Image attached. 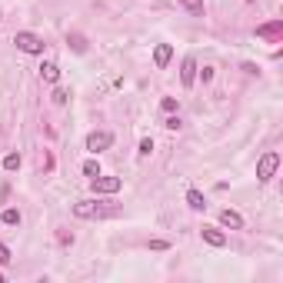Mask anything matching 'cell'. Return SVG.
<instances>
[{"instance_id": "6da1fadb", "label": "cell", "mask_w": 283, "mask_h": 283, "mask_svg": "<svg viewBox=\"0 0 283 283\" xmlns=\"http://www.w3.org/2000/svg\"><path fill=\"white\" fill-rule=\"evenodd\" d=\"M107 213H110V207H104L97 200H77L73 203V217H80V220H97V217H107Z\"/></svg>"}, {"instance_id": "7a4b0ae2", "label": "cell", "mask_w": 283, "mask_h": 283, "mask_svg": "<svg viewBox=\"0 0 283 283\" xmlns=\"http://www.w3.org/2000/svg\"><path fill=\"white\" fill-rule=\"evenodd\" d=\"M276 167H280V154L276 150H267V154L257 160V180H273V173H276Z\"/></svg>"}, {"instance_id": "3957f363", "label": "cell", "mask_w": 283, "mask_h": 283, "mask_svg": "<svg viewBox=\"0 0 283 283\" xmlns=\"http://www.w3.org/2000/svg\"><path fill=\"white\" fill-rule=\"evenodd\" d=\"M14 43H17V50H24V54H43V40L30 30H20L14 37Z\"/></svg>"}, {"instance_id": "277c9868", "label": "cell", "mask_w": 283, "mask_h": 283, "mask_svg": "<svg viewBox=\"0 0 283 283\" xmlns=\"http://www.w3.org/2000/svg\"><path fill=\"white\" fill-rule=\"evenodd\" d=\"M110 144H113V133H107V130L87 133V150L90 154H104V150H110Z\"/></svg>"}, {"instance_id": "5b68a950", "label": "cell", "mask_w": 283, "mask_h": 283, "mask_svg": "<svg viewBox=\"0 0 283 283\" xmlns=\"http://www.w3.org/2000/svg\"><path fill=\"white\" fill-rule=\"evenodd\" d=\"M90 186H93V194H117L123 186L120 177H104V173H97V177L90 180Z\"/></svg>"}, {"instance_id": "8992f818", "label": "cell", "mask_w": 283, "mask_h": 283, "mask_svg": "<svg viewBox=\"0 0 283 283\" xmlns=\"http://www.w3.org/2000/svg\"><path fill=\"white\" fill-rule=\"evenodd\" d=\"M194 80H197V60L194 57H183V64H180V83L194 87Z\"/></svg>"}, {"instance_id": "52a82bcc", "label": "cell", "mask_w": 283, "mask_h": 283, "mask_svg": "<svg viewBox=\"0 0 283 283\" xmlns=\"http://www.w3.org/2000/svg\"><path fill=\"white\" fill-rule=\"evenodd\" d=\"M220 226H226V230H243V217L237 210H220Z\"/></svg>"}, {"instance_id": "ba28073f", "label": "cell", "mask_w": 283, "mask_h": 283, "mask_svg": "<svg viewBox=\"0 0 283 283\" xmlns=\"http://www.w3.org/2000/svg\"><path fill=\"white\" fill-rule=\"evenodd\" d=\"M170 60H173V47H170V43H157V50H154V67H157V70H163Z\"/></svg>"}, {"instance_id": "9c48e42d", "label": "cell", "mask_w": 283, "mask_h": 283, "mask_svg": "<svg viewBox=\"0 0 283 283\" xmlns=\"http://www.w3.org/2000/svg\"><path fill=\"white\" fill-rule=\"evenodd\" d=\"M257 37H263V40H276V37H283V20H273V24L257 27Z\"/></svg>"}, {"instance_id": "30bf717a", "label": "cell", "mask_w": 283, "mask_h": 283, "mask_svg": "<svg viewBox=\"0 0 283 283\" xmlns=\"http://www.w3.org/2000/svg\"><path fill=\"white\" fill-rule=\"evenodd\" d=\"M200 233H203V240L210 243V247H226V233H220L217 226H203Z\"/></svg>"}, {"instance_id": "8fae6325", "label": "cell", "mask_w": 283, "mask_h": 283, "mask_svg": "<svg viewBox=\"0 0 283 283\" xmlns=\"http://www.w3.org/2000/svg\"><path fill=\"white\" fill-rule=\"evenodd\" d=\"M186 207H190V210H207V200H203V194L200 190H186Z\"/></svg>"}, {"instance_id": "7c38bea8", "label": "cell", "mask_w": 283, "mask_h": 283, "mask_svg": "<svg viewBox=\"0 0 283 283\" xmlns=\"http://www.w3.org/2000/svg\"><path fill=\"white\" fill-rule=\"evenodd\" d=\"M40 77L47 83H57V80H60V67H57L54 60H47V64H40Z\"/></svg>"}, {"instance_id": "4fadbf2b", "label": "cell", "mask_w": 283, "mask_h": 283, "mask_svg": "<svg viewBox=\"0 0 283 283\" xmlns=\"http://www.w3.org/2000/svg\"><path fill=\"white\" fill-rule=\"evenodd\" d=\"M180 7L186 10V14H194V17H203V0H177Z\"/></svg>"}, {"instance_id": "5bb4252c", "label": "cell", "mask_w": 283, "mask_h": 283, "mask_svg": "<svg viewBox=\"0 0 283 283\" xmlns=\"http://www.w3.org/2000/svg\"><path fill=\"white\" fill-rule=\"evenodd\" d=\"M0 220H4V223H7V226H20V220H24V217H20V210H14V207H7V210L0 213Z\"/></svg>"}, {"instance_id": "9a60e30c", "label": "cell", "mask_w": 283, "mask_h": 283, "mask_svg": "<svg viewBox=\"0 0 283 283\" xmlns=\"http://www.w3.org/2000/svg\"><path fill=\"white\" fill-rule=\"evenodd\" d=\"M67 43H70L77 54H87V40H83V33H70V37H67Z\"/></svg>"}, {"instance_id": "2e32d148", "label": "cell", "mask_w": 283, "mask_h": 283, "mask_svg": "<svg viewBox=\"0 0 283 283\" xmlns=\"http://www.w3.org/2000/svg\"><path fill=\"white\" fill-rule=\"evenodd\" d=\"M97 173H100V163H97V160H87V163H83V177H90V180H93Z\"/></svg>"}, {"instance_id": "e0dca14e", "label": "cell", "mask_w": 283, "mask_h": 283, "mask_svg": "<svg viewBox=\"0 0 283 283\" xmlns=\"http://www.w3.org/2000/svg\"><path fill=\"white\" fill-rule=\"evenodd\" d=\"M20 167V154H7L4 157V170H17Z\"/></svg>"}, {"instance_id": "ac0fdd59", "label": "cell", "mask_w": 283, "mask_h": 283, "mask_svg": "<svg viewBox=\"0 0 283 283\" xmlns=\"http://www.w3.org/2000/svg\"><path fill=\"white\" fill-rule=\"evenodd\" d=\"M137 154H140V157H150V154H154V140H150V137L140 140V150H137Z\"/></svg>"}, {"instance_id": "d6986e66", "label": "cell", "mask_w": 283, "mask_h": 283, "mask_svg": "<svg viewBox=\"0 0 283 283\" xmlns=\"http://www.w3.org/2000/svg\"><path fill=\"white\" fill-rule=\"evenodd\" d=\"M67 100H70V90H54V104L57 107H64Z\"/></svg>"}, {"instance_id": "ffe728a7", "label": "cell", "mask_w": 283, "mask_h": 283, "mask_svg": "<svg viewBox=\"0 0 283 283\" xmlns=\"http://www.w3.org/2000/svg\"><path fill=\"white\" fill-rule=\"evenodd\" d=\"M160 107H163L167 113H173V110H177V100H173V97H163V100H160Z\"/></svg>"}, {"instance_id": "44dd1931", "label": "cell", "mask_w": 283, "mask_h": 283, "mask_svg": "<svg viewBox=\"0 0 283 283\" xmlns=\"http://www.w3.org/2000/svg\"><path fill=\"white\" fill-rule=\"evenodd\" d=\"M0 263H10V247L7 243H0Z\"/></svg>"}, {"instance_id": "7402d4cb", "label": "cell", "mask_w": 283, "mask_h": 283, "mask_svg": "<svg viewBox=\"0 0 283 283\" xmlns=\"http://www.w3.org/2000/svg\"><path fill=\"white\" fill-rule=\"evenodd\" d=\"M197 70H200V67H197ZM200 77H203V83H210V80H213V67H203Z\"/></svg>"}, {"instance_id": "603a6c76", "label": "cell", "mask_w": 283, "mask_h": 283, "mask_svg": "<svg viewBox=\"0 0 283 283\" xmlns=\"http://www.w3.org/2000/svg\"><path fill=\"white\" fill-rule=\"evenodd\" d=\"M150 250H170L167 240H150Z\"/></svg>"}, {"instance_id": "cb8c5ba5", "label": "cell", "mask_w": 283, "mask_h": 283, "mask_svg": "<svg viewBox=\"0 0 283 283\" xmlns=\"http://www.w3.org/2000/svg\"><path fill=\"white\" fill-rule=\"evenodd\" d=\"M163 127H167V130H180V120H177V117H167V120H163Z\"/></svg>"}, {"instance_id": "d4e9b609", "label": "cell", "mask_w": 283, "mask_h": 283, "mask_svg": "<svg viewBox=\"0 0 283 283\" xmlns=\"http://www.w3.org/2000/svg\"><path fill=\"white\" fill-rule=\"evenodd\" d=\"M57 240H60V243H64V247H67V243H73V233H67V230H60V233H57Z\"/></svg>"}, {"instance_id": "484cf974", "label": "cell", "mask_w": 283, "mask_h": 283, "mask_svg": "<svg viewBox=\"0 0 283 283\" xmlns=\"http://www.w3.org/2000/svg\"><path fill=\"white\" fill-rule=\"evenodd\" d=\"M0 283H4V273H0Z\"/></svg>"}, {"instance_id": "4316f807", "label": "cell", "mask_w": 283, "mask_h": 283, "mask_svg": "<svg viewBox=\"0 0 283 283\" xmlns=\"http://www.w3.org/2000/svg\"><path fill=\"white\" fill-rule=\"evenodd\" d=\"M0 20H4V17H0Z\"/></svg>"}]
</instances>
